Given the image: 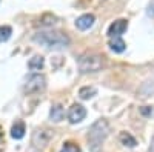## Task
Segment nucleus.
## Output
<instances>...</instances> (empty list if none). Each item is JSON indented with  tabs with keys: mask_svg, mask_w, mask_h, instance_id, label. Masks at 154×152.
<instances>
[{
	"mask_svg": "<svg viewBox=\"0 0 154 152\" xmlns=\"http://www.w3.org/2000/svg\"><path fill=\"white\" fill-rule=\"evenodd\" d=\"M109 135V124L105 118H100L88 131V148L91 152H100L106 137Z\"/></svg>",
	"mask_w": 154,
	"mask_h": 152,
	"instance_id": "obj_1",
	"label": "nucleus"
},
{
	"mask_svg": "<svg viewBox=\"0 0 154 152\" xmlns=\"http://www.w3.org/2000/svg\"><path fill=\"white\" fill-rule=\"evenodd\" d=\"M32 40L48 49H63V48H68V45H69V37L62 31L37 32L32 37Z\"/></svg>",
	"mask_w": 154,
	"mask_h": 152,
	"instance_id": "obj_2",
	"label": "nucleus"
},
{
	"mask_svg": "<svg viewBox=\"0 0 154 152\" xmlns=\"http://www.w3.org/2000/svg\"><path fill=\"white\" fill-rule=\"evenodd\" d=\"M77 66L79 71L83 74L88 72H97L105 66V57L96 54V52H89V54H83L79 60H77Z\"/></svg>",
	"mask_w": 154,
	"mask_h": 152,
	"instance_id": "obj_3",
	"label": "nucleus"
},
{
	"mask_svg": "<svg viewBox=\"0 0 154 152\" xmlns=\"http://www.w3.org/2000/svg\"><path fill=\"white\" fill-rule=\"evenodd\" d=\"M46 86V77L43 74H32L28 77L26 83H25V92L32 94V92H38V91H43Z\"/></svg>",
	"mask_w": 154,
	"mask_h": 152,
	"instance_id": "obj_4",
	"label": "nucleus"
},
{
	"mask_svg": "<svg viewBox=\"0 0 154 152\" xmlns=\"http://www.w3.org/2000/svg\"><path fill=\"white\" fill-rule=\"evenodd\" d=\"M85 117H86V109L82 105H79V103H74L69 108V111H68V120L72 124L80 123L82 120H85Z\"/></svg>",
	"mask_w": 154,
	"mask_h": 152,
	"instance_id": "obj_5",
	"label": "nucleus"
},
{
	"mask_svg": "<svg viewBox=\"0 0 154 152\" xmlns=\"http://www.w3.org/2000/svg\"><path fill=\"white\" fill-rule=\"evenodd\" d=\"M51 138H53V132L51 131H38L37 129L32 135V145L35 148H45V146H48Z\"/></svg>",
	"mask_w": 154,
	"mask_h": 152,
	"instance_id": "obj_6",
	"label": "nucleus"
},
{
	"mask_svg": "<svg viewBox=\"0 0 154 152\" xmlns=\"http://www.w3.org/2000/svg\"><path fill=\"white\" fill-rule=\"evenodd\" d=\"M126 29H128V22L125 19H119V20H116V22H112L109 25L108 35L111 37V39H114V37H120Z\"/></svg>",
	"mask_w": 154,
	"mask_h": 152,
	"instance_id": "obj_7",
	"label": "nucleus"
},
{
	"mask_svg": "<svg viewBox=\"0 0 154 152\" xmlns=\"http://www.w3.org/2000/svg\"><path fill=\"white\" fill-rule=\"evenodd\" d=\"M94 22H96L94 14H83L75 20V28L80 29V31H86V29H89L93 26Z\"/></svg>",
	"mask_w": 154,
	"mask_h": 152,
	"instance_id": "obj_8",
	"label": "nucleus"
},
{
	"mask_svg": "<svg viewBox=\"0 0 154 152\" xmlns=\"http://www.w3.org/2000/svg\"><path fill=\"white\" fill-rule=\"evenodd\" d=\"M49 117H51V121L54 123H59L63 120V117H65V109H63L62 105L56 103L51 106V111H49Z\"/></svg>",
	"mask_w": 154,
	"mask_h": 152,
	"instance_id": "obj_9",
	"label": "nucleus"
},
{
	"mask_svg": "<svg viewBox=\"0 0 154 152\" xmlns=\"http://www.w3.org/2000/svg\"><path fill=\"white\" fill-rule=\"evenodd\" d=\"M25 135V123L23 121H17L12 124L11 128V137L16 138V140H20V138H23Z\"/></svg>",
	"mask_w": 154,
	"mask_h": 152,
	"instance_id": "obj_10",
	"label": "nucleus"
},
{
	"mask_svg": "<svg viewBox=\"0 0 154 152\" xmlns=\"http://www.w3.org/2000/svg\"><path fill=\"white\" fill-rule=\"evenodd\" d=\"M109 48H111V51H114V52H123L125 51V48H126V43L120 39V37H114V39H111L109 40Z\"/></svg>",
	"mask_w": 154,
	"mask_h": 152,
	"instance_id": "obj_11",
	"label": "nucleus"
},
{
	"mask_svg": "<svg viewBox=\"0 0 154 152\" xmlns=\"http://www.w3.org/2000/svg\"><path fill=\"white\" fill-rule=\"evenodd\" d=\"M96 94H97V89L94 86H83V88L79 89V97L82 100H89V98H93Z\"/></svg>",
	"mask_w": 154,
	"mask_h": 152,
	"instance_id": "obj_12",
	"label": "nucleus"
},
{
	"mask_svg": "<svg viewBox=\"0 0 154 152\" xmlns=\"http://www.w3.org/2000/svg\"><path fill=\"white\" fill-rule=\"evenodd\" d=\"M119 140L123 146H128V148H134L137 145L136 142V138L131 135V134H128V132H120L119 134Z\"/></svg>",
	"mask_w": 154,
	"mask_h": 152,
	"instance_id": "obj_13",
	"label": "nucleus"
},
{
	"mask_svg": "<svg viewBox=\"0 0 154 152\" xmlns=\"http://www.w3.org/2000/svg\"><path fill=\"white\" fill-rule=\"evenodd\" d=\"M43 57L42 55H34L31 60H29V63H28V66H29V69H32V71H40L42 68H43Z\"/></svg>",
	"mask_w": 154,
	"mask_h": 152,
	"instance_id": "obj_14",
	"label": "nucleus"
},
{
	"mask_svg": "<svg viewBox=\"0 0 154 152\" xmlns=\"http://www.w3.org/2000/svg\"><path fill=\"white\" fill-rule=\"evenodd\" d=\"M38 22H40L42 26H51V25H54L57 22V17L53 16V14H45V16L40 17V20H38Z\"/></svg>",
	"mask_w": 154,
	"mask_h": 152,
	"instance_id": "obj_15",
	"label": "nucleus"
},
{
	"mask_svg": "<svg viewBox=\"0 0 154 152\" xmlns=\"http://www.w3.org/2000/svg\"><path fill=\"white\" fill-rule=\"evenodd\" d=\"M60 152H80V148L74 142H66V143H63Z\"/></svg>",
	"mask_w": 154,
	"mask_h": 152,
	"instance_id": "obj_16",
	"label": "nucleus"
},
{
	"mask_svg": "<svg viewBox=\"0 0 154 152\" xmlns=\"http://www.w3.org/2000/svg\"><path fill=\"white\" fill-rule=\"evenodd\" d=\"M11 34H12V29H11V26H0V42H6V40H9V37H11Z\"/></svg>",
	"mask_w": 154,
	"mask_h": 152,
	"instance_id": "obj_17",
	"label": "nucleus"
},
{
	"mask_svg": "<svg viewBox=\"0 0 154 152\" xmlns=\"http://www.w3.org/2000/svg\"><path fill=\"white\" fill-rule=\"evenodd\" d=\"M140 114L146 118H154V106H142L139 109Z\"/></svg>",
	"mask_w": 154,
	"mask_h": 152,
	"instance_id": "obj_18",
	"label": "nucleus"
},
{
	"mask_svg": "<svg viewBox=\"0 0 154 152\" xmlns=\"http://www.w3.org/2000/svg\"><path fill=\"white\" fill-rule=\"evenodd\" d=\"M148 16H152L154 17V0L149 2V6H148Z\"/></svg>",
	"mask_w": 154,
	"mask_h": 152,
	"instance_id": "obj_19",
	"label": "nucleus"
},
{
	"mask_svg": "<svg viewBox=\"0 0 154 152\" xmlns=\"http://www.w3.org/2000/svg\"><path fill=\"white\" fill-rule=\"evenodd\" d=\"M146 152H154V137L151 138V142H149V146H148V151Z\"/></svg>",
	"mask_w": 154,
	"mask_h": 152,
	"instance_id": "obj_20",
	"label": "nucleus"
}]
</instances>
